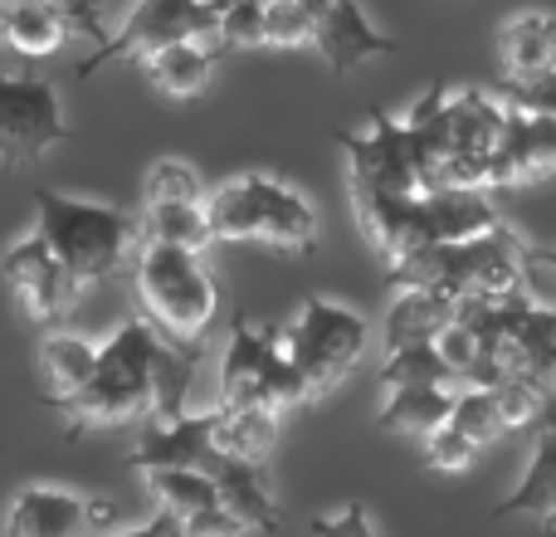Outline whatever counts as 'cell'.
<instances>
[{
    "label": "cell",
    "instance_id": "obj_1",
    "mask_svg": "<svg viewBox=\"0 0 556 537\" xmlns=\"http://www.w3.org/2000/svg\"><path fill=\"white\" fill-rule=\"evenodd\" d=\"M166 342L142 313L127 317L103 347L98 366L74 396H59L54 411L68 425V435L84 430H117L132 421L156 415V376H162Z\"/></svg>",
    "mask_w": 556,
    "mask_h": 537
},
{
    "label": "cell",
    "instance_id": "obj_2",
    "mask_svg": "<svg viewBox=\"0 0 556 537\" xmlns=\"http://www.w3.org/2000/svg\"><path fill=\"white\" fill-rule=\"evenodd\" d=\"M337 147L346 152V191H352L356 225L395 211L425 191H440L430 172L420 137L410 133L405 117H391L386 108L371 113L366 133H337Z\"/></svg>",
    "mask_w": 556,
    "mask_h": 537
},
{
    "label": "cell",
    "instance_id": "obj_3",
    "mask_svg": "<svg viewBox=\"0 0 556 537\" xmlns=\"http://www.w3.org/2000/svg\"><path fill=\"white\" fill-rule=\"evenodd\" d=\"M528 264V245L508 225H493L473 240L425 245V250L405 254L401 264H391V278L401 288H434V294L459 303L469 294H522V268Z\"/></svg>",
    "mask_w": 556,
    "mask_h": 537
},
{
    "label": "cell",
    "instance_id": "obj_4",
    "mask_svg": "<svg viewBox=\"0 0 556 537\" xmlns=\"http://www.w3.org/2000/svg\"><path fill=\"white\" fill-rule=\"evenodd\" d=\"M35 211H39V240L54 250V260L64 264L68 284L84 288L103 284L108 274H117L137 240V221L117 205H98V201H78L64 191H35Z\"/></svg>",
    "mask_w": 556,
    "mask_h": 537
},
{
    "label": "cell",
    "instance_id": "obj_5",
    "mask_svg": "<svg viewBox=\"0 0 556 537\" xmlns=\"http://www.w3.org/2000/svg\"><path fill=\"white\" fill-rule=\"evenodd\" d=\"M211 225L215 240H254L283 254H313L317 245V211L298 186L264 172H244L211 191Z\"/></svg>",
    "mask_w": 556,
    "mask_h": 537
},
{
    "label": "cell",
    "instance_id": "obj_6",
    "mask_svg": "<svg viewBox=\"0 0 556 537\" xmlns=\"http://www.w3.org/2000/svg\"><path fill=\"white\" fill-rule=\"evenodd\" d=\"M137 308L172 347H201L215 323V278L205 274L201 254L166 250V245H142L132 264Z\"/></svg>",
    "mask_w": 556,
    "mask_h": 537
},
{
    "label": "cell",
    "instance_id": "obj_7",
    "mask_svg": "<svg viewBox=\"0 0 556 537\" xmlns=\"http://www.w3.org/2000/svg\"><path fill=\"white\" fill-rule=\"evenodd\" d=\"M278 337H283L288 362L303 376L307 401H317V396H327L332 386H342L346 372L366 357L371 327H366V317L356 313V308L332 303V298H307V303L298 308V317Z\"/></svg>",
    "mask_w": 556,
    "mask_h": 537
},
{
    "label": "cell",
    "instance_id": "obj_8",
    "mask_svg": "<svg viewBox=\"0 0 556 537\" xmlns=\"http://www.w3.org/2000/svg\"><path fill=\"white\" fill-rule=\"evenodd\" d=\"M220 401L269 405L278 415L307 401L303 376H298V366L283 352V337L260 333L250 317H235L230 342H225V357H220Z\"/></svg>",
    "mask_w": 556,
    "mask_h": 537
},
{
    "label": "cell",
    "instance_id": "obj_9",
    "mask_svg": "<svg viewBox=\"0 0 556 537\" xmlns=\"http://www.w3.org/2000/svg\"><path fill=\"white\" fill-rule=\"evenodd\" d=\"M225 5H230V0H137L132 15L123 20V29L108 35L103 49L78 59V78H93L98 68L117 64V59H147L166 45H181V39L220 45Z\"/></svg>",
    "mask_w": 556,
    "mask_h": 537
},
{
    "label": "cell",
    "instance_id": "obj_10",
    "mask_svg": "<svg viewBox=\"0 0 556 537\" xmlns=\"http://www.w3.org/2000/svg\"><path fill=\"white\" fill-rule=\"evenodd\" d=\"M503 123H508V98H493L483 88L444 93V186L493 191Z\"/></svg>",
    "mask_w": 556,
    "mask_h": 537
},
{
    "label": "cell",
    "instance_id": "obj_11",
    "mask_svg": "<svg viewBox=\"0 0 556 537\" xmlns=\"http://www.w3.org/2000/svg\"><path fill=\"white\" fill-rule=\"evenodd\" d=\"M64 137H68V123L49 78L0 74V166L5 172L35 166Z\"/></svg>",
    "mask_w": 556,
    "mask_h": 537
},
{
    "label": "cell",
    "instance_id": "obj_12",
    "mask_svg": "<svg viewBox=\"0 0 556 537\" xmlns=\"http://www.w3.org/2000/svg\"><path fill=\"white\" fill-rule=\"evenodd\" d=\"M0 274H5L15 303L25 308V317L39 327H54L78 298V288L68 284L64 264L54 260V250H49L39 235H25V240L10 245V250L0 254Z\"/></svg>",
    "mask_w": 556,
    "mask_h": 537
},
{
    "label": "cell",
    "instance_id": "obj_13",
    "mask_svg": "<svg viewBox=\"0 0 556 537\" xmlns=\"http://www.w3.org/2000/svg\"><path fill=\"white\" fill-rule=\"evenodd\" d=\"M503 372L528 382L532 391L556 396V308L508 294V308H503Z\"/></svg>",
    "mask_w": 556,
    "mask_h": 537
},
{
    "label": "cell",
    "instance_id": "obj_14",
    "mask_svg": "<svg viewBox=\"0 0 556 537\" xmlns=\"http://www.w3.org/2000/svg\"><path fill=\"white\" fill-rule=\"evenodd\" d=\"M307 20H313V45L327 59L332 74H352L356 64L376 54H395V39L366 20V10L356 0H303Z\"/></svg>",
    "mask_w": 556,
    "mask_h": 537
},
{
    "label": "cell",
    "instance_id": "obj_15",
    "mask_svg": "<svg viewBox=\"0 0 556 537\" xmlns=\"http://www.w3.org/2000/svg\"><path fill=\"white\" fill-rule=\"evenodd\" d=\"M220 460L215 445V405L211 411H181V415H162L142 430L137 450L127 454V464L137 470H211Z\"/></svg>",
    "mask_w": 556,
    "mask_h": 537
},
{
    "label": "cell",
    "instance_id": "obj_16",
    "mask_svg": "<svg viewBox=\"0 0 556 537\" xmlns=\"http://www.w3.org/2000/svg\"><path fill=\"white\" fill-rule=\"evenodd\" d=\"M547 172H556V117L508 98V123H503L498 162H493V191L538 182Z\"/></svg>",
    "mask_w": 556,
    "mask_h": 537
},
{
    "label": "cell",
    "instance_id": "obj_17",
    "mask_svg": "<svg viewBox=\"0 0 556 537\" xmlns=\"http://www.w3.org/2000/svg\"><path fill=\"white\" fill-rule=\"evenodd\" d=\"M5 537H88L84 494L59 489V484H29L10 499Z\"/></svg>",
    "mask_w": 556,
    "mask_h": 537
},
{
    "label": "cell",
    "instance_id": "obj_18",
    "mask_svg": "<svg viewBox=\"0 0 556 537\" xmlns=\"http://www.w3.org/2000/svg\"><path fill=\"white\" fill-rule=\"evenodd\" d=\"M556 513V396H547L532 421V460L518 489L493 509V519H547Z\"/></svg>",
    "mask_w": 556,
    "mask_h": 537
},
{
    "label": "cell",
    "instance_id": "obj_19",
    "mask_svg": "<svg viewBox=\"0 0 556 537\" xmlns=\"http://www.w3.org/2000/svg\"><path fill=\"white\" fill-rule=\"evenodd\" d=\"M205 474H215L220 484V503L244 523L250 533H278V499L269 489V474H264L260 460H235V454H220Z\"/></svg>",
    "mask_w": 556,
    "mask_h": 537
},
{
    "label": "cell",
    "instance_id": "obj_20",
    "mask_svg": "<svg viewBox=\"0 0 556 537\" xmlns=\"http://www.w3.org/2000/svg\"><path fill=\"white\" fill-rule=\"evenodd\" d=\"M498 54H503V78H508V84H532V78L552 74L556 68V15H547V10H522V15H513L498 35Z\"/></svg>",
    "mask_w": 556,
    "mask_h": 537
},
{
    "label": "cell",
    "instance_id": "obj_21",
    "mask_svg": "<svg viewBox=\"0 0 556 537\" xmlns=\"http://www.w3.org/2000/svg\"><path fill=\"white\" fill-rule=\"evenodd\" d=\"M74 25L54 0H0V45L25 59H49L68 45Z\"/></svg>",
    "mask_w": 556,
    "mask_h": 537
},
{
    "label": "cell",
    "instance_id": "obj_22",
    "mask_svg": "<svg viewBox=\"0 0 556 537\" xmlns=\"http://www.w3.org/2000/svg\"><path fill=\"white\" fill-rule=\"evenodd\" d=\"M137 240L186 250V254H205L215 245L211 205L205 201H147V211L137 215Z\"/></svg>",
    "mask_w": 556,
    "mask_h": 537
},
{
    "label": "cell",
    "instance_id": "obj_23",
    "mask_svg": "<svg viewBox=\"0 0 556 537\" xmlns=\"http://www.w3.org/2000/svg\"><path fill=\"white\" fill-rule=\"evenodd\" d=\"M450 323H454V298L434 294V288H401L395 303L386 308V352L434 342Z\"/></svg>",
    "mask_w": 556,
    "mask_h": 537
},
{
    "label": "cell",
    "instance_id": "obj_24",
    "mask_svg": "<svg viewBox=\"0 0 556 537\" xmlns=\"http://www.w3.org/2000/svg\"><path fill=\"white\" fill-rule=\"evenodd\" d=\"M464 386H395L386 391L376 421L395 435H434L454 415V396Z\"/></svg>",
    "mask_w": 556,
    "mask_h": 537
},
{
    "label": "cell",
    "instance_id": "obj_25",
    "mask_svg": "<svg viewBox=\"0 0 556 537\" xmlns=\"http://www.w3.org/2000/svg\"><path fill=\"white\" fill-rule=\"evenodd\" d=\"M215 59H220V49L201 45V39H181V45H166L156 54H147L142 68L166 98H195L211 84Z\"/></svg>",
    "mask_w": 556,
    "mask_h": 537
},
{
    "label": "cell",
    "instance_id": "obj_26",
    "mask_svg": "<svg viewBox=\"0 0 556 537\" xmlns=\"http://www.w3.org/2000/svg\"><path fill=\"white\" fill-rule=\"evenodd\" d=\"M215 445H220V454H235V460H264L278 445V411L215 401Z\"/></svg>",
    "mask_w": 556,
    "mask_h": 537
},
{
    "label": "cell",
    "instance_id": "obj_27",
    "mask_svg": "<svg viewBox=\"0 0 556 537\" xmlns=\"http://www.w3.org/2000/svg\"><path fill=\"white\" fill-rule=\"evenodd\" d=\"M142 479H147V494L156 499V509H162V519H172V523L220 503V484L205 470H147Z\"/></svg>",
    "mask_w": 556,
    "mask_h": 537
},
{
    "label": "cell",
    "instance_id": "obj_28",
    "mask_svg": "<svg viewBox=\"0 0 556 537\" xmlns=\"http://www.w3.org/2000/svg\"><path fill=\"white\" fill-rule=\"evenodd\" d=\"M93 366H98V342H88L78 333H49L39 342V372L49 382V401L74 396L93 376Z\"/></svg>",
    "mask_w": 556,
    "mask_h": 537
},
{
    "label": "cell",
    "instance_id": "obj_29",
    "mask_svg": "<svg viewBox=\"0 0 556 537\" xmlns=\"http://www.w3.org/2000/svg\"><path fill=\"white\" fill-rule=\"evenodd\" d=\"M381 386L395 391V386H459V382H454L450 362L440 357V347L415 342V347H401V352H386Z\"/></svg>",
    "mask_w": 556,
    "mask_h": 537
},
{
    "label": "cell",
    "instance_id": "obj_30",
    "mask_svg": "<svg viewBox=\"0 0 556 537\" xmlns=\"http://www.w3.org/2000/svg\"><path fill=\"white\" fill-rule=\"evenodd\" d=\"M450 425L454 430H464L473 445H493V440H503V435L513 430L508 425V415H503V401H498V391H489V386H464L459 396H454V415H450Z\"/></svg>",
    "mask_w": 556,
    "mask_h": 537
},
{
    "label": "cell",
    "instance_id": "obj_31",
    "mask_svg": "<svg viewBox=\"0 0 556 537\" xmlns=\"http://www.w3.org/2000/svg\"><path fill=\"white\" fill-rule=\"evenodd\" d=\"M147 201H211V191H205L201 172L191 162L166 157V162H156L147 172Z\"/></svg>",
    "mask_w": 556,
    "mask_h": 537
},
{
    "label": "cell",
    "instance_id": "obj_32",
    "mask_svg": "<svg viewBox=\"0 0 556 537\" xmlns=\"http://www.w3.org/2000/svg\"><path fill=\"white\" fill-rule=\"evenodd\" d=\"M264 45L274 49L313 45V20H307L303 0H264Z\"/></svg>",
    "mask_w": 556,
    "mask_h": 537
},
{
    "label": "cell",
    "instance_id": "obj_33",
    "mask_svg": "<svg viewBox=\"0 0 556 537\" xmlns=\"http://www.w3.org/2000/svg\"><path fill=\"white\" fill-rule=\"evenodd\" d=\"M264 45V0H230L220 15V54Z\"/></svg>",
    "mask_w": 556,
    "mask_h": 537
},
{
    "label": "cell",
    "instance_id": "obj_34",
    "mask_svg": "<svg viewBox=\"0 0 556 537\" xmlns=\"http://www.w3.org/2000/svg\"><path fill=\"white\" fill-rule=\"evenodd\" d=\"M425 454H430L434 470H450V474H454V470H469L473 454H479V445H473L469 435L454 430V425L444 421L434 435H425Z\"/></svg>",
    "mask_w": 556,
    "mask_h": 537
},
{
    "label": "cell",
    "instance_id": "obj_35",
    "mask_svg": "<svg viewBox=\"0 0 556 537\" xmlns=\"http://www.w3.org/2000/svg\"><path fill=\"white\" fill-rule=\"evenodd\" d=\"M176 537H250V528H244L225 503H215V509L191 513V519L176 523Z\"/></svg>",
    "mask_w": 556,
    "mask_h": 537
},
{
    "label": "cell",
    "instance_id": "obj_36",
    "mask_svg": "<svg viewBox=\"0 0 556 537\" xmlns=\"http://www.w3.org/2000/svg\"><path fill=\"white\" fill-rule=\"evenodd\" d=\"M59 10L68 15V25H74V35L93 39L98 49L108 45V25H103V0H54Z\"/></svg>",
    "mask_w": 556,
    "mask_h": 537
},
{
    "label": "cell",
    "instance_id": "obj_37",
    "mask_svg": "<svg viewBox=\"0 0 556 537\" xmlns=\"http://www.w3.org/2000/svg\"><path fill=\"white\" fill-rule=\"evenodd\" d=\"M313 537H376V528H371V519H366L362 503H346L342 513L313 519Z\"/></svg>",
    "mask_w": 556,
    "mask_h": 537
},
{
    "label": "cell",
    "instance_id": "obj_38",
    "mask_svg": "<svg viewBox=\"0 0 556 537\" xmlns=\"http://www.w3.org/2000/svg\"><path fill=\"white\" fill-rule=\"evenodd\" d=\"M508 98L513 103H528V108H542V113L556 117V68L542 78H532V84H508Z\"/></svg>",
    "mask_w": 556,
    "mask_h": 537
},
{
    "label": "cell",
    "instance_id": "obj_39",
    "mask_svg": "<svg viewBox=\"0 0 556 537\" xmlns=\"http://www.w3.org/2000/svg\"><path fill=\"white\" fill-rule=\"evenodd\" d=\"M84 509H88V537H108V533H117V503H113V499L93 494V499H84Z\"/></svg>",
    "mask_w": 556,
    "mask_h": 537
},
{
    "label": "cell",
    "instance_id": "obj_40",
    "mask_svg": "<svg viewBox=\"0 0 556 537\" xmlns=\"http://www.w3.org/2000/svg\"><path fill=\"white\" fill-rule=\"evenodd\" d=\"M108 537H176V523L172 519H152V523H137V528H117Z\"/></svg>",
    "mask_w": 556,
    "mask_h": 537
},
{
    "label": "cell",
    "instance_id": "obj_41",
    "mask_svg": "<svg viewBox=\"0 0 556 537\" xmlns=\"http://www.w3.org/2000/svg\"><path fill=\"white\" fill-rule=\"evenodd\" d=\"M532 264H542V268H552L556 274V250H532Z\"/></svg>",
    "mask_w": 556,
    "mask_h": 537
}]
</instances>
